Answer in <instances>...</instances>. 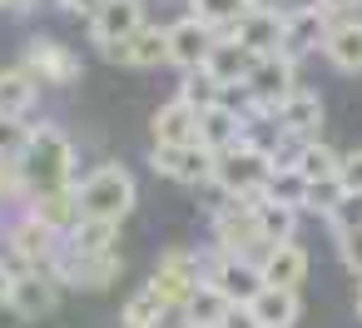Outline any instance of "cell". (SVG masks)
Instances as JSON below:
<instances>
[{
	"label": "cell",
	"instance_id": "cell-1",
	"mask_svg": "<svg viewBox=\"0 0 362 328\" xmlns=\"http://www.w3.org/2000/svg\"><path fill=\"white\" fill-rule=\"evenodd\" d=\"M21 169L30 179V194L70 189L75 184V149L55 125H40V130H30V140L21 149Z\"/></svg>",
	"mask_w": 362,
	"mask_h": 328
},
{
	"label": "cell",
	"instance_id": "cell-17",
	"mask_svg": "<svg viewBox=\"0 0 362 328\" xmlns=\"http://www.w3.org/2000/svg\"><path fill=\"white\" fill-rule=\"evenodd\" d=\"M243 140H248V120H243V110H233L228 100L199 115V145H204L209 154H223V149H233V145H243Z\"/></svg>",
	"mask_w": 362,
	"mask_h": 328
},
{
	"label": "cell",
	"instance_id": "cell-5",
	"mask_svg": "<svg viewBox=\"0 0 362 328\" xmlns=\"http://www.w3.org/2000/svg\"><path fill=\"white\" fill-rule=\"evenodd\" d=\"M6 249H11V264H16L21 273H55V264H60V254H65V239L50 234L40 219L21 214V219H11V229H6Z\"/></svg>",
	"mask_w": 362,
	"mask_h": 328
},
{
	"label": "cell",
	"instance_id": "cell-27",
	"mask_svg": "<svg viewBox=\"0 0 362 328\" xmlns=\"http://www.w3.org/2000/svg\"><path fill=\"white\" fill-rule=\"evenodd\" d=\"M293 169H298L308 184H332L337 169H342V154H337L332 145L313 140V145H298V149H293Z\"/></svg>",
	"mask_w": 362,
	"mask_h": 328
},
{
	"label": "cell",
	"instance_id": "cell-41",
	"mask_svg": "<svg viewBox=\"0 0 362 328\" xmlns=\"http://www.w3.org/2000/svg\"><path fill=\"white\" fill-rule=\"evenodd\" d=\"M313 6H317V11H322L327 21H347V16H352V11L362 6V0H313Z\"/></svg>",
	"mask_w": 362,
	"mask_h": 328
},
{
	"label": "cell",
	"instance_id": "cell-26",
	"mask_svg": "<svg viewBox=\"0 0 362 328\" xmlns=\"http://www.w3.org/2000/svg\"><path fill=\"white\" fill-rule=\"evenodd\" d=\"M35 95H40V85H35V75L25 65L21 70H0V120H25Z\"/></svg>",
	"mask_w": 362,
	"mask_h": 328
},
{
	"label": "cell",
	"instance_id": "cell-29",
	"mask_svg": "<svg viewBox=\"0 0 362 328\" xmlns=\"http://www.w3.org/2000/svg\"><path fill=\"white\" fill-rule=\"evenodd\" d=\"M228 308H233V303H228L214 283H199L194 298L184 303V323H189V328H218V323L228 318Z\"/></svg>",
	"mask_w": 362,
	"mask_h": 328
},
{
	"label": "cell",
	"instance_id": "cell-14",
	"mask_svg": "<svg viewBox=\"0 0 362 328\" xmlns=\"http://www.w3.org/2000/svg\"><path fill=\"white\" fill-rule=\"evenodd\" d=\"M214 45H218V35H214L209 26H199L194 16H184V21L169 26V65H179L184 75L204 70V60H209Z\"/></svg>",
	"mask_w": 362,
	"mask_h": 328
},
{
	"label": "cell",
	"instance_id": "cell-3",
	"mask_svg": "<svg viewBox=\"0 0 362 328\" xmlns=\"http://www.w3.org/2000/svg\"><path fill=\"white\" fill-rule=\"evenodd\" d=\"M75 194H80V214L85 219H105V224H119L129 209H134V174L124 169V164H100L95 174H85L80 184H75Z\"/></svg>",
	"mask_w": 362,
	"mask_h": 328
},
{
	"label": "cell",
	"instance_id": "cell-11",
	"mask_svg": "<svg viewBox=\"0 0 362 328\" xmlns=\"http://www.w3.org/2000/svg\"><path fill=\"white\" fill-rule=\"evenodd\" d=\"M327 30H332V21H327L317 6H298V11H288V26H283V45H278V55L298 65L303 55L322 50Z\"/></svg>",
	"mask_w": 362,
	"mask_h": 328
},
{
	"label": "cell",
	"instance_id": "cell-18",
	"mask_svg": "<svg viewBox=\"0 0 362 328\" xmlns=\"http://www.w3.org/2000/svg\"><path fill=\"white\" fill-rule=\"evenodd\" d=\"M55 303H60V278L55 273H21L16 278V293H11L16 318L40 323L45 313H55Z\"/></svg>",
	"mask_w": 362,
	"mask_h": 328
},
{
	"label": "cell",
	"instance_id": "cell-4",
	"mask_svg": "<svg viewBox=\"0 0 362 328\" xmlns=\"http://www.w3.org/2000/svg\"><path fill=\"white\" fill-rule=\"evenodd\" d=\"M298 90V65L283 55H268L253 65L248 85H243V120H273L278 105Z\"/></svg>",
	"mask_w": 362,
	"mask_h": 328
},
{
	"label": "cell",
	"instance_id": "cell-31",
	"mask_svg": "<svg viewBox=\"0 0 362 328\" xmlns=\"http://www.w3.org/2000/svg\"><path fill=\"white\" fill-rule=\"evenodd\" d=\"M115 239H119V224L80 219V229L65 239V249H75V254H115Z\"/></svg>",
	"mask_w": 362,
	"mask_h": 328
},
{
	"label": "cell",
	"instance_id": "cell-36",
	"mask_svg": "<svg viewBox=\"0 0 362 328\" xmlns=\"http://www.w3.org/2000/svg\"><path fill=\"white\" fill-rule=\"evenodd\" d=\"M164 313H169V308L159 303V293H154V288H139V293L124 303V323H154V328H159V318H164Z\"/></svg>",
	"mask_w": 362,
	"mask_h": 328
},
{
	"label": "cell",
	"instance_id": "cell-2",
	"mask_svg": "<svg viewBox=\"0 0 362 328\" xmlns=\"http://www.w3.org/2000/svg\"><path fill=\"white\" fill-rule=\"evenodd\" d=\"M273 169H278V159H273L268 149H258L253 140H243V145L214 154V184H218L223 199H233V204H253V199L268 189Z\"/></svg>",
	"mask_w": 362,
	"mask_h": 328
},
{
	"label": "cell",
	"instance_id": "cell-43",
	"mask_svg": "<svg viewBox=\"0 0 362 328\" xmlns=\"http://www.w3.org/2000/svg\"><path fill=\"white\" fill-rule=\"evenodd\" d=\"M100 6H105V0H60V11H65V16H90V21L100 16Z\"/></svg>",
	"mask_w": 362,
	"mask_h": 328
},
{
	"label": "cell",
	"instance_id": "cell-13",
	"mask_svg": "<svg viewBox=\"0 0 362 328\" xmlns=\"http://www.w3.org/2000/svg\"><path fill=\"white\" fill-rule=\"evenodd\" d=\"M119 268H124L119 249L115 254H75V249H65L60 264H55V278L60 283H80V288H110L119 278Z\"/></svg>",
	"mask_w": 362,
	"mask_h": 328
},
{
	"label": "cell",
	"instance_id": "cell-35",
	"mask_svg": "<svg viewBox=\"0 0 362 328\" xmlns=\"http://www.w3.org/2000/svg\"><path fill=\"white\" fill-rule=\"evenodd\" d=\"M327 229H332V239L362 234V194H342V204L327 214Z\"/></svg>",
	"mask_w": 362,
	"mask_h": 328
},
{
	"label": "cell",
	"instance_id": "cell-24",
	"mask_svg": "<svg viewBox=\"0 0 362 328\" xmlns=\"http://www.w3.org/2000/svg\"><path fill=\"white\" fill-rule=\"evenodd\" d=\"M248 313L263 328H293L298 313H303V298H298V288H258V298L248 303Z\"/></svg>",
	"mask_w": 362,
	"mask_h": 328
},
{
	"label": "cell",
	"instance_id": "cell-32",
	"mask_svg": "<svg viewBox=\"0 0 362 328\" xmlns=\"http://www.w3.org/2000/svg\"><path fill=\"white\" fill-rule=\"evenodd\" d=\"M263 199L288 204V209H298V214H303V204H308V179H303L293 164H278V169H273V179H268V189H263Z\"/></svg>",
	"mask_w": 362,
	"mask_h": 328
},
{
	"label": "cell",
	"instance_id": "cell-21",
	"mask_svg": "<svg viewBox=\"0 0 362 328\" xmlns=\"http://www.w3.org/2000/svg\"><path fill=\"white\" fill-rule=\"evenodd\" d=\"M154 145L159 149H179V145H199V110H189L179 95L169 100V105H159L154 110Z\"/></svg>",
	"mask_w": 362,
	"mask_h": 328
},
{
	"label": "cell",
	"instance_id": "cell-6",
	"mask_svg": "<svg viewBox=\"0 0 362 328\" xmlns=\"http://www.w3.org/2000/svg\"><path fill=\"white\" fill-rule=\"evenodd\" d=\"M204 273H209V259H199V254H189V249H169V254H159L154 278H149L144 288H154L164 308H179V313H184V303L194 298V288L204 283Z\"/></svg>",
	"mask_w": 362,
	"mask_h": 328
},
{
	"label": "cell",
	"instance_id": "cell-15",
	"mask_svg": "<svg viewBox=\"0 0 362 328\" xmlns=\"http://www.w3.org/2000/svg\"><path fill=\"white\" fill-rule=\"evenodd\" d=\"M273 125H278L293 145H313V140H317V125H322V100H317L313 90H303V85H298V90L278 105Z\"/></svg>",
	"mask_w": 362,
	"mask_h": 328
},
{
	"label": "cell",
	"instance_id": "cell-16",
	"mask_svg": "<svg viewBox=\"0 0 362 328\" xmlns=\"http://www.w3.org/2000/svg\"><path fill=\"white\" fill-rule=\"evenodd\" d=\"M283 26H288V11H248V16L238 21L233 40H238L253 60H268V55H278V45H283Z\"/></svg>",
	"mask_w": 362,
	"mask_h": 328
},
{
	"label": "cell",
	"instance_id": "cell-22",
	"mask_svg": "<svg viewBox=\"0 0 362 328\" xmlns=\"http://www.w3.org/2000/svg\"><path fill=\"white\" fill-rule=\"evenodd\" d=\"M258 273H263V288H298L308 278V254L298 244H273L258 254Z\"/></svg>",
	"mask_w": 362,
	"mask_h": 328
},
{
	"label": "cell",
	"instance_id": "cell-30",
	"mask_svg": "<svg viewBox=\"0 0 362 328\" xmlns=\"http://www.w3.org/2000/svg\"><path fill=\"white\" fill-rule=\"evenodd\" d=\"M124 65H139V70H154V65H169V30L159 26H144L129 45H124Z\"/></svg>",
	"mask_w": 362,
	"mask_h": 328
},
{
	"label": "cell",
	"instance_id": "cell-37",
	"mask_svg": "<svg viewBox=\"0 0 362 328\" xmlns=\"http://www.w3.org/2000/svg\"><path fill=\"white\" fill-rule=\"evenodd\" d=\"M342 194H347V189H342L337 179H332V184H308V204H303V209H313V214L327 219V214L342 204Z\"/></svg>",
	"mask_w": 362,
	"mask_h": 328
},
{
	"label": "cell",
	"instance_id": "cell-42",
	"mask_svg": "<svg viewBox=\"0 0 362 328\" xmlns=\"http://www.w3.org/2000/svg\"><path fill=\"white\" fill-rule=\"evenodd\" d=\"M16 278H21V268L11 264V259H0V303L11 308V293H16Z\"/></svg>",
	"mask_w": 362,
	"mask_h": 328
},
{
	"label": "cell",
	"instance_id": "cell-34",
	"mask_svg": "<svg viewBox=\"0 0 362 328\" xmlns=\"http://www.w3.org/2000/svg\"><path fill=\"white\" fill-rule=\"evenodd\" d=\"M30 179L21 169V159H0V204H25L30 209Z\"/></svg>",
	"mask_w": 362,
	"mask_h": 328
},
{
	"label": "cell",
	"instance_id": "cell-10",
	"mask_svg": "<svg viewBox=\"0 0 362 328\" xmlns=\"http://www.w3.org/2000/svg\"><path fill=\"white\" fill-rule=\"evenodd\" d=\"M25 70L35 75V85H70V80H80V55H70V45H60L50 35H35L25 45Z\"/></svg>",
	"mask_w": 362,
	"mask_h": 328
},
{
	"label": "cell",
	"instance_id": "cell-25",
	"mask_svg": "<svg viewBox=\"0 0 362 328\" xmlns=\"http://www.w3.org/2000/svg\"><path fill=\"white\" fill-rule=\"evenodd\" d=\"M253 11V0H189V16L199 21V26H209L218 40H233V30H238V21Z\"/></svg>",
	"mask_w": 362,
	"mask_h": 328
},
{
	"label": "cell",
	"instance_id": "cell-39",
	"mask_svg": "<svg viewBox=\"0 0 362 328\" xmlns=\"http://www.w3.org/2000/svg\"><path fill=\"white\" fill-rule=\"evenodd\" d=\"M337 184H342L347 194H362V149H352V154H342V169H337Z\"/></svg>",
	"mask_w": 362,
	"mask_h": 328
},
{
	"label": "cell",
	"instance_id": "cell-12",
	"mask_svg": "<svg viewBox=\"0 0 362 328\" xmlns=\"http://www.w3.org/2000/svg\"><path fill=\"white\" fill-rule=\"evenodd\" d=\"M154 174L174 179V184H214V154L204 145H179V149H159L149 154Z\"/></svg>",
	"mask_w": 362,
	"mask_h": 328
},
{
	"label": "cell",
	"instance_id": "cell-44",
	"mask_svg": "<svg viewBox=\"0 0 362 328\" xmlns=\"http://www.w3.org/2000/svg\"><path fill=\"white\" fill-rule=\"evenodd\" d=\"M218 328H263V323H258V318H253L248 308H228V318H223Z\"/></svg>",
	"mask_w": 362,
	"mask_h": 328
},
{
	"label": "cell",
	"instance_id": "cell-47",
	"mask_svg": "<svg viewBox=\"0 0 362 328\" xmlns=\"http://www.w3.org/2000/svg\"><path fill=\"white\" fill-rule=\"evenodd\" d=\"M119 328H154V323H119Z\"/></svg>",
	"mask_w": 362,
	"mask_h": 328
},
{
	"label": "cell",
	"instance_id": "cell-8",
	"mask_svg": "<svg viewBox=\"0 0 362 328\" xmlns=\"http://www.w3.org/2000/svg\"><path fill=\"white\" fill-rule=\"evenodd\" d=\"M204 283H214L233 308H248L263 288V273H258V259H233V254H209V273Z\"/></svg>",
	"mask_w": 362,
	"mask_h": 328
},
{
	"label": "cell",
	"instance_id": "cell-33",
	"mask_svg": "<svg viewBox=\"0 0 362 328\" xmlns=\"http://www.w3.org/2000/svg\"><path fill=\"white\" fill-rule=\"evenodd\" d=\"M179 100L189 105V110H214V105H223V90L204 75V70H194V75H184V85H179Z\"/></svg>",
	"mask_w": 362,
	"mask_h": 328
},
{
	"label": "cell",
	"instance_id": "cell-45",
	"mask_svg": "<svg viewBox=\"0 0 362 328\" xmlns=\"http://www.w3.org/2000/svg\"><path fill=\"white\" fill-rule=\"evenodd\" d=\"M6 11H30V6H40V0H0Z\"/></svg>",
	"mask_w": 362,
	"mask_h": 328
},
{
	"label": "cell",
	"instance_id": "cell-23",
	"mask_svg": "<svg viewBox=\"0 0 362 328\" xmlns=\"http://www.w3.org/2000/svg\"><path fill=\"white\" fill-rule=\"evenodd\" d=\"M322 55L332 70L342 75H362V16H347V21H332L327 40H322Z\"/></svg>",
	"mask_w": 362,
	"mask_h": 328
},
{
	"label": "cell",
	"instance_id": "cell-9",
	"mask_svg": "<svg viewBox=\"0 0 362 328\" xmlns=\"http://www.w3.org/2000/svg\"><path fill=\"white\" fill-rule=\"evenodd\" d=\"M144 30V0H105L100 16L90 21V40L100 50H124Z\"/></svg>",
	"mask_w": 362,
	"mask_h": 328
},
{
	"label": "cell",
	"instance_id": "cell-46",
	"mask_svg": "<svg viewBox=\"0 0 362 328\" xmlns=\"http://www.w3.org/2000/svg\"><path fill=\"white\" fill-rule=\"evenodd\" d=\"M352 303H357V318H362V278H357V293H352Z\"/></svg>",
	"mask_w": 362,
	"mask_h": 328
},
{
	"label": "cell",
	"instance_id": "cell-19",
	"mask_svg": "<svg viewBox=\"0 0 362 328\" xmlns=\"http://www.w3.org/2000/svg\"><path fill=\"white\" fill-rule=\"evenodd\" d=\"M30 219H40L50 234H60V239H70L75 229H80V194H75V184L70 189H50V194H35L30 199V209H25Z\"/></svg>",
	"mask_w": 362,
	"mask_h": 328
},
{
	"label": "cell",
	"instance_id": "cell-38",
	"mask_svg": "<svg viewBox=\"0 0 362 328\" xmlns=\"http://www.w3.org/2000/svg\"><path fill=\"white\" fill-rule=\"evenodd\" d=\"M25 140H30V130L21 120H0V159H21Z\"/></svg>",
	"mask_w": 362,
	"mask_h": 328
},
{
	"label": "cell",
	"instance_id": "cell-28",
	"mask_svg": "<svg viewBox=\"0 0 362 328\" xmlns=\"http://www.w3.org/2000/svg\"><path fill=\"white\" fill-rule=\"evenodd\" d=\"M253 219H258V234H263V244L273 249V244H293V229H298V209H288V204H273V199H253Z\"/></svg>",
	"mask_w": 362,
	"mask_h": 328
},
{
	"label": "cell",
	"instance_id": "cell-20",
	"mask_svg": "<svg viewBox=\"0 0 362 328\" xmlns=\"http://www.w3.org/2000/svg\"><path fill=\"white\" fill-rule=\"evenodd\" d=\"M253 55L238 45V40H218L214 50H209V60H204V75L218 85V90H243L248 85V75H253Z\"/></svg>",
	"mask_w": 362,
	"mask_h": 328
},
{
	"label": "cell",
	"instance_id": "cell-40",
	"mask_svg": "<svg viewBox=\"0 0 362 328\" xmlns=\"http://www.w3.org/2000/svg\"><path fill=\"white\" fill-rule=\"evenodd\" d=\"M337 254H342V264L362 278V234H347V239H337Z\"/></svg>",
	"mask_w": 362,
	"mask_h": 328
},
{
	"label": "cell",
	"instance_id": "cell-7",
	"mask_svg": "<svg viewBox=\"0 0 362 328\" xmlns=\"http://www.w3.org/2000/svg\"><path fill=\"white\" fill-rule=\"evenodd\" d=\"M253 249H268L263 234H258V219H253V204H218L214 209V254H233V259H248Z\"/></svg>",
	"mask_w": 362,
	"mask_h": 328
}]
</instances>
